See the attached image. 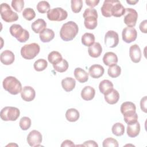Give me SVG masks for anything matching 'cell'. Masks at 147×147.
<instances>
[{
	"instance_id": "cell-1",
	"label": "cell",
	"mask_w": 147,
	"mask_h": 147,
	"mask_svg": "<svg viewBox=\"0 0 147 147\" xmlns=\"http://www.w3.org/2000/svg\"><path fill=\"white\" fill-rule=\"evenodd\" d=\"M79 32L78 25L74 21H68L64 24L60 30V36L65 41L73 40Z\"/></svg>"
},
{
	"instance_id": "cell-2",
	"label": "cell",
	"mask_w": 147,
	"mask_h": 147,
	"mask_svg": "<svg viewBox=\"0 0 147 147\" xmlns=\"http://www.w3.org/2000/svg\"><path fill=\"white\" fill-rule=\"evenodd\" d=\"M3 88L12 95H17L21 92L22 85L21 82L15 77L7 76L2 83Z\"/></svg>"
},
{
	"instance_id": "cell-3",
	"label": "cell",
	"mask_w": 147,
	"mask_h": 147,
	"mask_svg": "<svg viewBox=\"0 0 147 147\" xmlns=\"http://www.w3.org/2000/svg\"><path fill=\"white\" fill-rule=\"evenodd\" d=\"M83 17L84 24L87 29L92 30L96 28L98 24V13L95 9L91 7L86 9L83 13Z\"/></svg>"
},
{
	"instance_id": "cell-4",
	"label": "cell",
	"mask_w": 147,
	"mask_h": 147,
	"mask_svg": "<svg viewBox=\"0 0 147 147\" xmlns=\"http://www.w3.org/2000/svg\"><path fill=\"white\" fill-rule=\"evenodd\" d=\"M40 47L37 43L33 42L24 45L21 49V55L27 60L34 59L40 52Z\"/></svg>"
},
{
	"instance_id": "cell-5",
	"label": "cell",
	"mask_w": 147,
	"mask_h": 147,
	"mask_svg": "<svg viewBox=\"0 0 147 147\" xmlns=\"http://www.w3.org/2000/svg\"><path fill=\"white\" fill-rule=\"evenodd\" d=\"M9 31L10 34L20 42H25L29 38L28 31L23 29L19 24H13L10 27Z\"/></svg>"
},
{
	"instance_id": "cell-6",
	"label": "cell",
	"mask_w": 147,
	"mask_h": 147,
	"mask_svg": "<svg viewBox=\"0 0 147 147\" xmlns=\"http://www.w3.org/2000/svg\"><path fill=\"white\" fill-rule=\"evenodd\" d=\"M20 115V110L15 107L6 106L3 107L0 113L1 118L5 121H14L17 119Z\"/></svg>"
},
{
	"instance_id": "cell-7",
	"label": "cell",
	"mask_w": 147,
	"mask_h": 147,
	"mask_svg": "<svg viewBox=\"0 0 147 147\" xmlns=\"http://www.w3.org/2000/svg\"><path fill=\"white\" fill-rule=\"evenodd\" d=\"M1 16L2 19L6 22H12L18 20V14L12 11L10 6L6 3L1 5Z\"/></svg>"
},
{
	"instance_id": "cell-8",
	"label": "cell",
	"mask_w": 147,
	"mask_h": 147,
	"mask_svg": "<svg viewBox=\"0 0 147 147\" xmlns=\"http://www.w3.org/2000/svg\"><path fill=\"white\" fill-rule=\"evenodd\" d=\"M68 16L66 10L61 7L50 9L47 13V18L50 21H61L65 20Z\"/></svg>"
},
{
	"instance_id": "cell-9",
	"label": "cell",
	"mask_w": 147,
	"mask_h": 147,
	"mask_svg": "<svg viewBox=\"0 0 147 147\" xmlns=\"http://www.w3.org/2000/svg\"><path fill=\"white\" fill-rule=\"evenodd\" d=\"M138 18V13L137 11L132 8L125 9V16L124 17V23L127 27L135 26Z\"/></svg>"
},
{
	"instance_id": "cell-10",
	"label": "cell",
	"mask_w": 147,
	"mask_h": 147,
	"mask_svg": "<svg viewBox=\"0 0 147 147\" xmlns=\"http://www.w3.org/2000/svg\"><path fill=\"white\" fill-rule=\"evenodd\" d=\"M119 42L118 34L114 30H109L105 36V44L109 48H114Z\"/></svg>"
},
{
	"instance_id": "cell-11",
	"label": "cell",
	"mask_w": 147,
	"mask_h": 147,
	"mask_svg": "<svg viewBox=\"0 0 147 147\" xmlns=\"http://www.w3.org/2000/svg\"><path fill=\"white\" fill-rule=\"evenodd\" d=\"M42 134L36 130L31 131L27 136V142L30 146H39L42 140Z\"/></svg>"
},
{
	"instance_id": "cell-12",
	"label": "cell",
	"mask_w": 147,
	"mask_h": 147,
	"mask_svg": "<svg viewBox=\"0 0 147 147\" xmlns=\"http://www.w3.org/2000/svg\"><path fill=\"white\" fill-rule=\"evenodd\" d=\"M137 37V32L135 28L132 27L125 28L122 32V37L123 41L126 43H131L135 41Z\"/></svg>"
},
{
	"instance_id": "cell-13",
	"label": "cell",
	"mask_w": 147,
	"mask_h": 147,
	"mask_svg": "<svg viewBox=\"0 0 147 147\" xmlns=\"http://www.w3.org/2000/svg\"><path fill=\"white\" fill-rule=\"evenodd\" d=\"M121 112L123 117L134 114L136 112V107L134 103L131 102H123L121 106Z\"/></svg>"
},
{
	"instance_id": "cell-14",
	"label": "cell",
	"mask_w": 147,
	"mask_h": 147,
	"mask_svg": "<svg viewBox=\"0 0 147 147\" xmlns=\"http://www.w3.org/2000/svg\"><path fill=\"white\" fill-rule=\"evenodd\" d=\"M21 96L26 102L32 101L36 96V92L34 88L30 86H25L21 90Z\"/></svg>"
},
{
	"instance_id": "cell-15",
	"label": "cell",
	"mask_w": 147,
	"mask_h": 147,
	"mask_svg": "<svg viewBox=\"0 0 147 147\" xmlns=\"http://www.w3.org/2000/svg\"><path fill=\"white\" fill-rule=\"evenodd\" d=\"M129 56L133 63H138L141 59V51L137 44L131 45L129 48Z\"/></svg>"
},
{
	"instance_id": "cell-16",
	"label": "cell",
	"mask_w": 147,
	"mask_h": 147,
	"mask_svg": "<svg viewBox=\"0 0 147 147\" xmlns=\"http://www.w3.org/2000/svg\"><path fill=\"white\" fill-rule=\"evenodd\" d=\"M125 13V8L119 1H115L111 7V14L112 16L120 17Z\"/></svg>"
},
{
	"instance_id": "cell-17",
	"label": "cell",
	"mask_w": 147,
	"mask_h": 147,
	"mask_svg": "<svg viewBox=\"0 0 147 147\" xmlns=\"http://www.w3.org/2000/svg\"><path fill=\"white\" fill-rule=\"evenodd\" d=\"M15 59L14 54L9 50H5L1 53L0 60L2 63L8 65L11 64Z\"/></svg>"
},
{
	"instance_id": "cell-18",
	"label": "cell",
	"mask_w": 147,
	"mask_h": 147,
	"mask_svg": "<svg viewBox=\"0 0 147 147\" xmlns=\"http://www.w3.org/2000/svg\"><path fill=\"white\" fill-rule=\"evenodd\" d=\"M105 72L104 68L99 64L92 65L89 68V74L90 76L94 79L101 77Z\"/></svg>"
},
{
	"instance_id": "cell-19",
	"label": "cell",
	"mask_w": 147,
	"mask_h": 147,
	"mask_svg": "<svg viewBox=\"0 0 147 147\" xmlns=\"http://www.w3.org/2000/svg\"><path fill=\"white\" fill-rule=\"evenodd\" d=\"M103 63L107 66H111L117 64L118 62V57L117 55L112 52H106L103 57Z\"/></svg>"
},
{
	"instance_id": "cell-20",
	"label": "cell",
	"mask_w": 147,
	"mask_h": 147,
	"mask_svg": "<svg viewBox=\"0 0 147 147\" xmlns=\"http://www.w3.org/2000/svg\"><path fill=\"white\" fill-rule=\"evenodd\" d=\"M119 99V94L115 89H112L110 91L105 95V99L107 103L110 105H114L118 102Z\"/></svg>"
},
{
	"instance_id": "cell-21",
	"label": "cell",
	"mask_w": 147,
	"mask_h": 147,
	"mask_svg": "<svg viewBox=\"0 0 147 147\" xmlns=\"http://www.w3.org/2000/svg\"><path fill=\"white\" fill-rule=\"evenodd\" d=\"M89 55L94 58L98 57L100 56L102 52V48L100 43L95 42L92 45L89 47L88 49Z\"/></svg>"
},
{
	"instance_id": "cell-22",
	"label": "cell",
	"mask_w": 147,
	"mask_h": 147,
	"mask_svg": "<svg viewBox=\"0 0 147 147\" xmlns=\"http://www.w3.org/2000/svg\"><path fill=\"white\" fill-rule=\"evenodd\" d=\"M74 76L80 83L86 82L88 79V74L81 68H76L74 70Z\"/></svg>"
},
{
	"instance_id": "cell-23",
	"label": "cell",
	"mask_w": 147,
	"mask_h": 147,
	"mask_svg": "<svg viewBox=\"0 0 147 147\" xmlns=\"http://www.w3.org/2000/svg\"><path fill=\"white\" fill-rule=\"evenodd\" d=\"M95 95V89L91 86L84 87L81 91V96L85 100H92Z\"/></svg>"
},
{
	"instance_id": "cell-24",
	"label": "cell",
	"mask_w": 147,
	"mask_h": 147,
	"mask_svg": "<svg viewBox=\"0 0 147 147\" xmlns=\"http://www.w3.org/2000/svg\"><path fill=\"white\" fill-rule=\"evenodd\" d=\"M140 131V125L137 121L136 123L127 125V134L129 137L134 138L137 137Z\"/></svg>"
},
{
	"instance_id": "cell-25",
	"label": "cell",
	"mask_w": 147,
	"mask_h": 147,
	"mask_svg": "<svg viewBox=\"0 0 147 147\" xmlns=\"http://www.w3.org/2000/svg\"><path fill=\"white\" fill-rule=\"evenodd\" d=\"M76 81L71 77H67L61 80V86L63 88L66 92L72 91L75 87Z\"/></svg>"
},
{
	"instance_id": "cell-26",
	"label": "cell",
	"mask_w": 147,
	"mask_h": 147,
	"mask_svg": "<svg viewBox=\"0 0 147 147\" xmlns=\"http://www.w3.org/2000/svg\"><path fill=\"white\" fill-rule=\"evenodd\" d=\"M47 24L43 19H37L31 25L32 30L36 33H40L46 29Z\"/></svg>"
},
{
	"instance_id": "cell-27",
	"label": "cell",
	"mask_w": 147,
	"mask_h": 147,
	"mask_svg": "<svg viewBox=\"0 0 147 147\" xmlns=\"http://www.w3.org/2000/svg\"><path fill=\"white\" fill-rule=\"evenodd\" d=\"M39 37L42 42H48L54 38L55 33L52 29L46 28L40 33Z\"/></svg>"
},
{
	"instance_id": "cell-28",
	"label": "cell",
	"mask_w": 147,
	"mask_h": 147,
	"mask_svg": "<svg viewBox=\"0 0 147 147\" xmlns=\"http://www.w3.org/2000/svg\"><path fill=\"white\" fill-rule=\"evenodd\" d=\"M114 2V0H106L104 1L102 6L101 7L102 14L105 17H111V9Z\"/></svg>"
},
{
	"instance_id": "cell-29",
	"label": "cell",
	"mask_w": 147,
	"mask_h": 147,
	"mask_svg": "<svg viewBox=\"0 0 147 147\" xmlns=\"http://www.w3.org/2000/svg\"><path fill=\"white\" fill-rule=\"evenodd\" d=\"M99 89L100 92L103 95L106 94L112 89H113V83L109 80H103L101 81L99 85Z\"/></svg>"
},
{
	"instance_id": "cell-30",
	"label": "cell",
	"mask_w": 147,
	"mask_h": 147,
	"mask_svg": "<svg viewBox=\"0 0 147 147\" xmlns=\"http://www.w3.org/2000/svg\"><path fill=\"white\" fill-rule=\"evenodd\" d=\"M79 112L76 109H69L67 110L65 113V118L67 120L71 122L78 121L79 118Z\"/></svg>"
},
{
	"instance_id": "cell-31",
	"label": "cell",
	"mask_w": 147,
	"mask_h": 147,
	"mask_svg": "<svg viewBox=\"0 0 147 147\" xmlns=\"http://www.w3.org/2000/svg\"><path fill=\"white\" fill-rule=\"evenodd\" d=\"M48 60L49 63L54 65L60 63L63 60V58L59 52L52 51L49 53Z\"/></svg>"
},
{
	"instance_id": "cell-32",
	"label": "cell",
	"mask_w": 147,
	"mask_h": 147,
	"mask_svg": "<svg viewBox=\"0 0 147 147\" xmlns=\"http://www.w3.org/2000/svg\"><path fill=\"white\" fill-rule=\"evenodd\" d=\"M95 41V36L92 33H86L82 36V43L86 47H90Z\"/></svg>"
},
{
	"instance_id": "cell-33",
	"label": "cell",
	"mask_w": 147,
	"mask_h": 147,
	"mask_svg": "<svg viewBox=\"0 0 147 147\" xmlns=\"http://www.w3.org/2000/svg\"><path fill=\"white\" fill-rule=\"evenodd\" d=\"M107 73L109 76L111 78H116L121 75V68L117 64L110 66L108 68Z\"/></svg>"
},
{
	"instance_id": "cell-34",
	"label": "cell",
	"mask_w": 147,
	"mask_h": 147,
	"mask_svg": "<svg viewBox=\"0 0 147 147\" xmlns=\"http://www.w3.org/2000/svg\"><path fill=\"white\" fill-rule=\"evenodd\" d=\"M112 133L116 136H121L124 134L125 126L119 122H117L113 125L111 128Z\"/></svg>"
},
{
	"instance_id": "cell-35",
	"label": "cell",
	"mask_w": 147,
	"mask_h": 147,
	"mask_svg": "<svg viewBox=\"0 0 147 147\" xmlns=\"http://www.w3.org/2000/svg\"><path fill=\"white\" fill-rule=\"evenodd\" d=\"M48 66V63L46 60L43 59H40L36 60L34 64L33 67L34 69L37 71H42L46 69Z\"/></svg>"
},
{
	"instance_id": "cell-36",
	"label": "cell",
	"mask_w": 147,
	"mask_h": 147,
	"mask_svg": "<svg viewBox=\"0 0 147 147\" xmlns=\"http://www.w3.org/2000/svg\"><path fill=\"white\" fill-rule=\"evenodd\" d=\"M53 67L57 72H64L68 68V63L66 60L63 59L60 63L53 65Z\"/></svg>"
},
{
	"instance_id": "cell-37",
	"label": "cell",
	"mask_w": 147,
	"mask_h": 147,
	"mask_svg": "<svg viewBox=\"0 0 147 147\" xmlns=\"http://www.w3.org/2000/svg\"><path fill=\"white\" fill-rule=\"evenodd\" d=\"M36 8L39 13H45L50 10V5L47 1H42L37 3Z\"/></svg>"
},
{
	"instance_id": "cell-38",
	"label": "cell",
	"mask_w": 147,
	"mask_h": 147,
	"mask_svg": "<svg viewBox=\"0 0 147 147\" xmlns=\"http://www.w3.org/2000/svg\"><path fill=\"white\" fill-rule=\"evenodd\" d=\"M72 11L75 13H79L83 7V1L82 0H72L71 1Z\"/></svg>"
},
{
	"instance_id": "cell-39",
	"label": "cell",
	"mask_w": 147,
	"mask_h": 147,
	"mask_svg": "<svg viewBox=\"0 0 147 147\" xmlns=\"http://www.w3.org/2000/svg\"><path fill=\"white\" fill-rule=\"evenodd\" d=\"M31 119L28 117H24L21 118L19 123L20 127L23 130H26L31 126Z\"/></svg>"
},
{
	"instance_id": "cell-40",
	"label": "cell",
	"mask_w": 147,
	"mask_h": 147,
	"mask_svg": "<svg viewBox=\"0 0 147 147\" xmlns=\"http://www.w3.org/2000/svg\"><path fill=\"white\" fill-rule=\"evenodd\" d=\"M22 16L25 20L28 21H31L36 17V13L33 9L29 7L24 10L22 12Z\"/></svg>"
},
{
	"instance_id": "cell-41",
	"label": "cell",
	"mask_w": 147,
	"mask_h": 147,
	"mask_svg": "<svg viewBox=\"0 0 147 147\" xmlns=\"http://www.w3.org/2000/svg\"><path fill=\"white\" fill-rule=\"evenodd\" d=\"M11 6L16 11L21 12L24 7V1L23 0H13Z\"/></svg>"
},
{
	"instance_id": "cell-42",
	"label": "cell",
	"mask_w": 147,
	"mask_h": 147,
	"mask_svg": "<svg viewBox=\"0 0 147 147\" xmlns=\"http://www.w3.org/2000/svg\"><path fill=\"white\" fill-rule=\"evenodd\" d=\"M118 146L119 144L118 141L112 137L107 138L103 141V147H118Z\"/></svg>"
},
{
	"instance_id": "cell-43",
	"label": "cell",
	"mask_w": 147,
	"mask_h": 147,
	"mask_svg": "<svg viewBox=\"0 0 147 147\" xmlns=\"http://www.w3.org/2000/svg\"><path fill=\"white\" fill-rule=\"evenodd\" d=\"M123 119H124L125 122L127 125L132 124V123H136V122H137L138 115L136 113L134 114H133V115H129V116L123 117Z\"/></svg>"
},
{
	"instance_id": "cell-44",
	"label": "cell",
	"mask_w": 147,
	"mask_h": 147,
	"mask_svg": "<svg viewBox=\"0 0 147 147\" xmlns=\"http://www.w3.org/2000/svg\"><path fill=\"white\" fill-rule=\"evenodd\" d=\"M146 101H147V98L146 96H145L143 97L140 101V107L144 113H146Z\"/></svg>"
},
{
	"instance_id": "cell-45",
	"label": "cell",
	"mask_w": 147,
	"mask_h": 147,
	"mask_svg": "<svg viewBox=\"0 0 147 147\" xmlns=\"http://www.w3.org/2000/svg\"><path fill=\"white\" fill-rule=\"evenodd\" d=\"M140 30L144 33H146V28H147V21L146 20H144L142 21L139 26Z\"/></svg>"
},
{
	"instance_id": "cell-46",
	"label": "cell",
	"mask_w": 147,
	"mask_h": 147,
	"mask_svg": "<svg viewBox=\"0 0 147 147\" xmlns=\"http://www.w3.org/2000/svg\"><path fill=\"white\" fill-rule=\"evenodd\" d=\"M83 146H92V147H98V145L96 144V142L93 140H88L87 141H85L84 144H83Z\"/></svg>"
},
{
	"instance_id": "cell-47",
	"label": "cell",
	"mask_w": 147,
	"mask_h": 147,
	"mask_svg": "<svg viewBox=\"0 0 147 147\" xmlns=\"http://www.w3.org/2000/svg\"><path fill=\"white\" fill-rule=\"evenodd\" d=\"M86 3L87 4V5L90 6L91 8L96 6V5H98V4L99 3V1H96V0H92V1H90V0H86Z\"/></svg>"
},
{
	"instance_id": "cell-48",
	"label": "cell",
	"mask_w": 147,
	"mask_h": 147,
	"mask_svg": "<svg viewBox=\"0 0 147 147\" xmlns=\"http://www.w3.org/2000/svg\"><path fill=\"white\" fill-rule=\"evenodd\" d=\"M75 145L73 143L72 141H71V140H66L65 141H64L63 142V143L61 145V146H74Z\"/></svg>"
},
{
	"instance_id": "cell-49",
	"label": "cell",
	"mask_w": 147,
	"mask_h": 147,
	"mask_svg": "<svg viewBox=\"0 0 147 147\" xmlns=\"http://www.w3.org/2000/svg\"><path fill=\"white\" fill-rule=\"evenodd\" d=\"M138 2V0H136V1H132V0H127L126 1V2L127 3H129V4H130V5H135L136 3H137Z\"/></svg>"
}]
</instances>
